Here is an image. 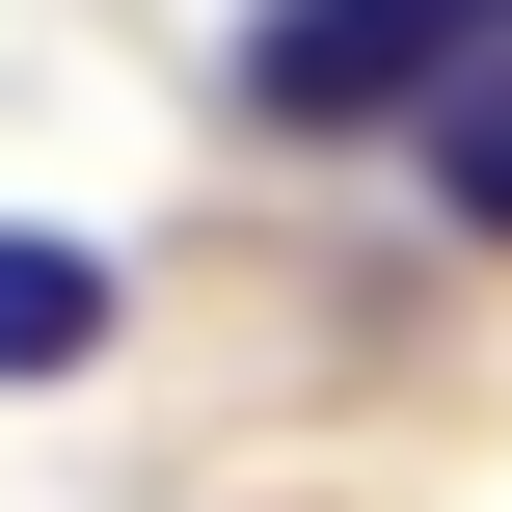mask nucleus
<instances>
[{
    "mask_svg": "<svg viewBox=\"0 0 512 512\" xmlns=\"http://www.w3.org/2000/svg\"><path fill=\"white\" fill-rule=\"evenodd\" d=\"M486 54H512V0H243L216 108H243V135H378V108L432 135V108L486 81Z\"/></svg>",
    "mask_w": 512,
    "mask_h": 512,
    "instance_id": "nucleus-1",
    "label": "nucleus"
},
{
    "mask_svg": "<svg viewBox=\"0 0 512 512\" xmlns=\"http://www.w3.org/2000/svg\"><path fill=\"white\" fill-rule=\"evenodd\" d=\"M81 351H108V243L0 216V378H81Z\"/></svg>",
    "mask_w": 512,
    "mask_h": 512,
    "instance_id": "nucleus-2",
    "label": "nucleus"
},
{
    "mask_svg": "<svg viewBox=\"0 0 512 512\" xmlns=\"http://www.w3.org/2000/svg\"><path fill=\"white\" fill-rule=\"evenodd\" d=\"M432 216H459V243H512V54L432 108Z\"/></svg>",
    "mask_w": 512,
    "mask_h": 512,
    "instance_id": "nucleus-3",
    "label": "nucleus"
}]
</instances>
